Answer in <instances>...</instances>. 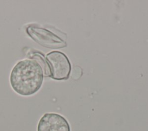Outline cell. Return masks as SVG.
Instances as JSON below:
<instances>
[{
    "label": "cell",
    "instance_id": "obj_1",
    "mask_svg": "<svg viewBox=\"0 0 148 131\" xmlns=\"http://www.w3.org/2000/svg\"><path fill=\"white\" fill-rule=\"evenodd\" d=\"M44 74L40 64L33 59L18 61L13 68L10 83L13 89L22 96H30L40 88Z\"/></svg>",
    "mask_w": 148,
    "mask_h": 131
},
{
    "label": "cell",
    "instance_id": "obj_2",
    "mask_svg": "<svg viewBox=\"0 0 148 131\" xmlns=\"http://www.w3.org/2000/svg\"><path fill=\"white\" fill-rule=\"evenodd\" d=\"M49 65L50 77L56 80H62L68 78L71 65L66 55L59 51H53L49 53L46 57Z\"/></svg>",
    "mask_w": 148,
    "mask_h": 131
},
{
    "label": "cell",
    "instance_id": "obj_3",
    "mask_svg": "<svg viewBox=\"0 0 148 131\" xmlns=\"http://www.w3.org/2000/svg\"><path fill=\"white\" fill-rule=\"evenodd\" d=\"M28 35L36 43L48 48H61L66 43L53 33L38 27L29 26L26 29Z\"/></svg>",
    "mask_w": 148,
    "mask_h": 131
},
{
    "label": "cell",
    "instance_id": "obj_4",
    "mask_svg": "<svg viewBox=\"0 0 148 131\" xmlns=\"http://www.w3.org/2000/svg\"><path fill=\"white\" fill-rule=\"evenodd\" d=\"M37 131H71L67 120L54 113H45L39 119Z\"/></svg>",
    "mask_w": 148,
    "mask_h": 131
}]
</instances>
